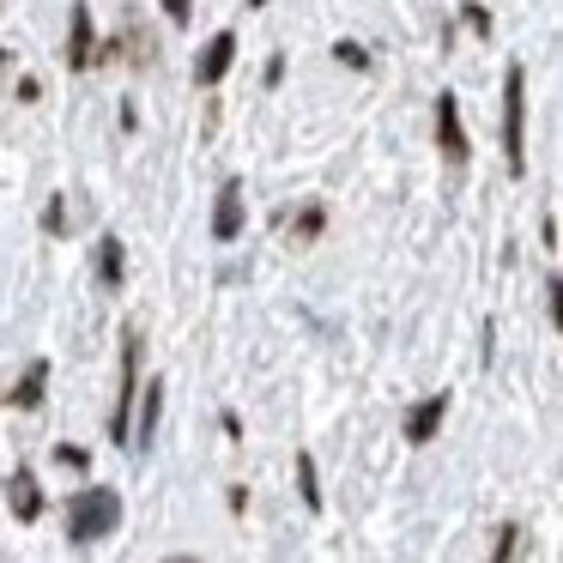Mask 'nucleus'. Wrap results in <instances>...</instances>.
<instances>
[{"mask_svg": "<svg viewBox=\"0 0 563 563\" xmlns=\"http://www.w3.org/2000/svg\"><path fill=\"white\" fill-rule=\"evenodd\" d=\"M115 527H122V497H115L110 485H86V490L67 497V539H74L79 551L110 539Z\"/></svg>", "mask_w": 563, "mask_h": 563, "instance_id": "f257e3e1", "label": "nucleus"}, {"mask_svg": "<svg viewBox=\"0 0 563 563\" xmlns=\"http://www.w3.org/2000/svg\"><path fill=\"white\" fill-rule=\"evenodd\" d=\"M503 158H509V176H527V74L521 67L503 74Z\"/></svg>", "mask_w": 563, "mask_h": 563, "instance_id": "f03ea898", "label": "nucleus"}, {"mask_svg": "<svg viewBox=\"0 0 563 563\" xmlns=\"http://www.w3.org/2000/svg\"><path fill=\"white\" fill-rule=\"evenodd\" d=\"M134 394H140V333H122V388L110 406V442H128V418H134Z\"/></svg>", "mask_w": 563, "mask_h": 563, "instance_id": "7ed1b4c3", "label": "nucleus"}, {"mask_svg": "<svg viewBox=\"0 0 563 563\" xmlns=\"http://www.w3.org/2000/svg\"><path fill=\"white\" fill-rule=\"evenodd\" d=\"M437 146L449 164H466V128H461V98L437 91Z\"/></svg>", "mask_w": 563, "mask_h": 563, "instance_id": "20e7f679", "label": "nucleus"}, {"mask_svg": "<svg viewBox=\"0 0 563 563\" xmlns=\"http://www.w3.org/2000/svg\"><path fill=\"white\" fill-rule=\"evenodd\" d=\"M91 62H98V37H91V7H86V0H74V13H67V67H74V74H86Z\"/></svg>", "mask_w": 563, "mask_h": 563, "instance_id": "39448f33", "label": "nucleus"}, {"mask_svg": "<svg viewBox=\"0 0 563 563\" xmlns=\"http://www.w3.org/2000/svg\"><path fill=\"white\" fill-rule=\"evenodd\" d=\"M243 219H249L243 183H224L219 200H212V236H219V243H236V236H243Z\"/></svg>", "mask_w": 563, "mask_h": 563, "instance_id": "423d86ee", "label": "nucleus"}, {"mask_svg": "<svg viewBox=\"0 0 563 563\" xmlns=\"http://www.w3.org/2000/svg\"><path fill=\"white\" fill-rule=\"evenodd\" d=\"M231 62H236V31H219V37L200 49V62H195V86H219L224 74H231Z\"/></svg>", "mask_w": 563, "mask_h": 563, "instance_id": "0eeeda50", "label": "nucleus"}, {"mask_svg": "<svg viewBox=\"0 0 563 563\" xmlns=\"http://www.w3.org/2000/svg\"><path fill=\"white\" fill-rule=\"evenodd\" d=\"M7 503H13L19 521H43V485H37L31 466H19V473L7 478Z\"/></svg>", "mask_w": 563, "mask_h": 563, "instance_id": "6e6552de", "label": "nucleus"}, {"mask_svg": "<svg viewBox=\"0 0 563 563\" xmlns=\"http://www.w3.org/2000/svg\"><path fill=\"white\" fill-rule=\"evenodd\" d=\"M442 418H449V394H430V400H418L412 412H406V442H430L442 430Z\"/></svg>", "mask_w": 563, "mask_h": 563, "instance_id": "1a4fd4ad", "label": "nucleus"}, {"mask_svg": "<svg viewBox=\"0 0 563 563\" xmlns=\"http://www.w3.org/2000/svg\"><path fill=\"white\" fill-rule=\"evenodd\" d=\"M158 418H164V382H146V400L128 418V442H152L158 437Z\"/></svg>", "mask_w": 563, "mask_h": 563, "instance_id": "9d476101", "label": "nucleus"}, {"mask_svg": "<svg viewBox=\"0 0 563 563\" xmlns=\"http://www.w3.org/2000/svg\"><path fill=\"white\" fill-rule=\"evenodd\" d=\"M43 382H49V364H43V357H37V364H31V369H25V376H19V388H13V394H7V400H13V406H19V412H31V406H37V400H43Z\"/></svg>", "mask_w": 563, "mask_h": 563, "instance_id": "9b49d317", "label": "nucleus"}, {"mask_svg": "<svg viewBox=\"0 0 563 563\" xmlns=\"http://www.w3.org/2000/svg\"><path fill=\"white\" fill-rule=\"evenodd\" d=\"M98 273H103V285H122V236H103L98 243Z\"/></svg>", "mask_w": 563, "mask_h": 563, "instance_id": "f8f14e48", "label": "nucleus"}, {"mask_svg": "<svg viewBox=\"0 0 563 563\" xmlns=\"http://www.w3.org/2000/svg\"><path fill=\"white\" fill-rule=\"evenodd\" d=\"M297 490H303V503L321 515V478H316V454H309V449L297 454Z\"/></svg>", "mask_w": 563, "mask_h": 563, "instance_id": "ddd939ff", "label": "nucleus"}, {"mask_svg": "<svg viewBox=\"0 0 563 563\" xmlns=\"http://www.w3.org/2000/svg\"><path fill=\"white\" fill-rule=\"evenodd\" d=\"M333 55H340L345 67H357V74H364L369 67V55H364V43H333Z\"/></svg>", "mask_w": 563, "mask_h": 563, "instance_id": "4468645a", "label": "nucleus"}, {"mask_svg": "<svg viewBox=\"0 0 563 563\" xmlns=\"http://www.w3.org/2000/svg\"><path fill=\"white\" fill-rule=\"evenodd\" d=\"M164 19H170V25H188V19H195V0H164Z\"/></svg>", "mask_w": 563, "mask_h": 563, "instance_id": "2eb2a0df", "label": "nucleus"}, {"mask_svg": "<svg viewBox=\"0 0 563 563\" xmlns=\"http://www.w3.org/2000/svg\"><path fill=\"white\" fill-rule=\"evenodd\" d=\"M321 231V207H309L303 219H297V236H316Z\"/></svg>", "mask_w": 563, "mask_h": 563, "instance_id": "dca6fc26", "label": "nucleus"}, {"mask_svg": "<svg viewBox=\"0 0 563 563\" xmlns=\"http://www.w3.org/2000/svg\"><path fill=\"white\" fill-rule=\"evenodd\" d=\"M466 25H473L478 37H490V13H478V7H466Z\"/></svg>", "mask_w": 563, "mask_h": 563, "instance_id": "f3484780", "label": "nucleus"}, {"mask_svg": "<svg viewBox=\"0 0 563 563\" xmlns=\"http://www.w3.org/2000/svg\"><path fill=\"white\" fill-rule=\"evenodd\" d=\"M7 62H13V55H7V49H0V67H7Z\"/></svg>", "mask_w": 563, "mask_h": 563, "instance_id": "a211bd4d", "label": "nucleus"}]
</instances>
